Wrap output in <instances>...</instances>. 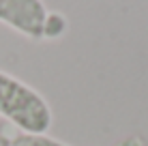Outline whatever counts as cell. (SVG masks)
Returning a JSON list of instances; mask_svg holds the SVG:
<instances>
[{"mask_svg": "<svg viewBox=\"0 0 148 146\" xmlns=\"http://www.w3.org/2000/svg\"><path fill=\"white\" fill-rule=\"evenodd\" d=\"M0 118L11 123L19 133L32 135L47 133L54 123L47 99L7 71H0Z\"/></svg>", "mask_w": 148, "mask_h": 146, "instance_id": "obj_1", "label": "cell"}, {"mask_svg": "<svg viewBox=\"0 0 148 146\" xmlns=\"http://www.w3.org/2000/svg\"><path fill=\"white\" fill-rule=\"evenodd\" d=\"M47 13L43 0H0V24L32 41L43 39Z\"/></svg>", "mask_w": 148, "mask_h": 146, "instance_id": "obj_2", "label": "cell"}, {"mask_svg": "<svg viewBox=\"0 0 148 146\" xmlns=\"http://www.w3.org/2000/svg\"><path fill=\"white\" fill-rule=\"evenodd\" d=\"M0 146H69L60 140L52 138L47 133H41V135H32V133H4L0 138Z\"/></svg>", "mask_w": 148, "mask_h": 146, "instance_id": "obj_3", "label": "cell"}, {"mask_svg": "<svg viewBox=\"0 0 148 146\" xmlns=\"http://www.w3.org/2000/svg\"><path fill=\"white\" fill-rule=\"evenodd\" d=\"M67 28H69V22L62 13L49 11L47 19H45V26H43V39H60V37H64Z\"/></svg>", "mask_w": 148, "mask_h": 146, "instance_id": "obj_4", "label": "cell"}, {"mask_svg": "<svg viewBox=\"0 0 148 146\" xmlns=\"http://www.w3.org/2000/svg\"><path fill=\"white\" fill-rule=\"evenodd\" d=\"M112 146H148V142L144 140V135L131 133V135H125L122 140H118V142L112 144Z\"/></svg>", "mask_w": 148, "mask_h": 146, "instance_id": "obj_5", "label": "cell"}]
</instances>
